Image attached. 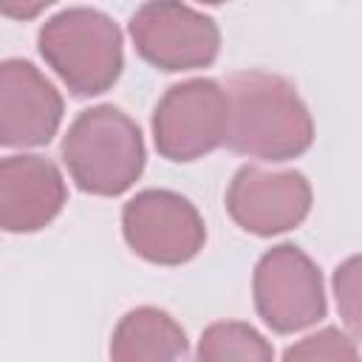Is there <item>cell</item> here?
<instances>
[{
    "instance_id": "3957f363",
    "label": "cell",
    "mask_w": 362,
    "mask_h": 362,
    "mask_svg": "<svg viewBox=\"0 0 362 362\" xmlns=\"http://www.w3.org/2000/svg\"><path fill=\"white\" fill-rule=\"evenodd\" d=\"M201 362H272L269 345L246 325H212L201 342Z\"/></svg>"
},
{
    "instance_id": "6da1fadb",
    "label": "cell",
    "mask_w": 362,
    "mask_h": 362,
    "mask_svg": "<svg viewBox=\"0 0 362 362\" xmlns=\"http://www.w3.org/2000/svg\"><path fill=\"white\" fill-rule=\"evenodd\" d=\"M257 305L277 331L303 328L320 320L325 305L311 263L291 246L266 255L257 269Z\"/></svg>"
},
{
    "instance_id": "7a4b0ae2",
    "label": "cell",
    "mask_w": 362,
    "mask_h": 362,
    "mask_svg": "<svg viewBox=\"0 0 362 362\" xmlns=\"http://www.w3.org/2000/svg\"><path fill=\"white\" fill-rule=\"evenodd\" d=\"M40 198L54 206L62 204V184L51 164L40 158H11L0 164V221L8 226L20 198Z\"/></svg>"
}]
</instances>
